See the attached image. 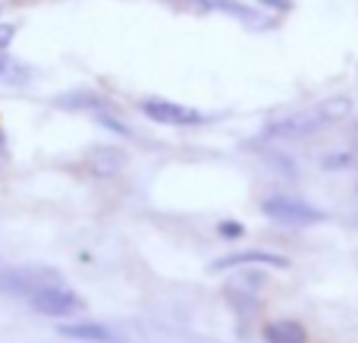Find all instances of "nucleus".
<instances>
[{"mask_svg": "<svg viewBox=\"0 0 358 343\" xmlns=\"http://www.w3.org/2000/svg\"><path fill=\"white\" fill-rule=\"evenodd\" d=\"M217 233H220L223 239H239L242 233H245V227H242L239 220H220V224H217Z\"/></svg>", "mask_w": 358, "mask_h": 343, "instance_id": "obj_14", "label": "nucleus"}, {"mask_svg": "<svg viewBox=\"0 0 358 343\" xmlns=\"http://www.w3.org/2000/svg\"><path fill=\"white\" fill-rule=\"evenodd\" d=\"M101 123H104V126H110V130H117V132H123V136H132V130H129V126H126L123 120H113L107 111L101 113Z\"/></svg>", "mask_w": 358, "mask_h": 343, "instance_id": "obj_16", "label": "nucleus"}, {"mask_svg": "<svg viewBox=\"0 0 358 343\" xmlns=\"http://www.w3.org/2000/svg\"><path fill=\"white\" fill-rule=\"evenodd\" d=\"M126 161H129L126 151L117 148V145H98V148H92L85 155V164L94 176H117L126 167Z\"/></svg>", "mask_w": 358, "mask_h": 343, "instance_id": "obj_7", "label": "nucleus"}, {"mask_svg": "<svg viewBox=\"0 0 358 343\" xmlns=\"http://www.w3.org/2000/svg\"><path fill=\"white\" fill-rule=\"evenodd\" d=\"M29 306L35 309L38 315H48V318H69V315L82 312L85 302H82L79 293L66 290L63 284H54V287L41 290V293L29 296Z\"/></svg>", "mask_w": 358, "mask_h": 343, "instance_id": "obj_5", "label": "nucleus"}, {"mask_svg": "<svg viewBox=\"0 0 358 343\" xmlns=\"http://www.w3.org/2000/svg\"><path fill=\"white\" fill-rule=\"evenodd\" d=\"M352 164H355L352 151H327V155H321V167L324 170H349Z\"/></svg>", "mask_w": 358, "mask_h": 343, "instance_id": "obj_13", "label": "nucleus"}, {"mask_svg": "<svg viewBox=\"0 0 358 343\" xmlns=\"http://www.w3.org/2000/svg\"><path fill=\"white\" fill-rule=\"evenodd\" d=\"M261 211H264V218L277 220V224H286V227H315V224L327 220V211H321L317 205L299 199V195H286V192L267 195V199L261 202Z\"/></svg>", "mask_w": 358, "mask_h": 343, "instance_id": "obj_2", "label": "nucleus"}, {"mask_svg": "<svg viewBox=\"0 0 358 343\" xmlns=\"http://www.w3.org/2000/svg\"><path fill=\"white\" fill-rule=\"evenodd\" d=\"M289 258L277 255V252H264V249H245V252H229V255L217 258L210 265V271H233V268H277V271H289Z\"/></svg>", "mask_w": 358, "mask_h": 343, "instance_id": "obj_6", "label": "nucleus"}, {"mask_svg": "<svg viewBox=\"0 0 358 343\" xmlns=\"http://www.w3.org/2000/svg\"><path fill=\"white\" fill-rule=\"evenodd\" d=\"M60 334L63 337H73V340H92V343H123V337H117L110 328L94 325V321H85V325H63Z\"/></svg>", "mask_w": 358, "mask_h": 343, "instance_id": "obj_9", "label": "nucleus"}, {"mask_svg": "<svg viewBox=\"0 0 358 343\" xmlns=\"http://www.w3.org/2000/svg\"><path fill=\"white\" fill-rule=\"evenodd\" d=\"M54 284H63L60 271L48 268V265H22V268H6L0 271V293L10 296H35L41 290L54 287Z\"/></svg>", "mask_w": 358, "mask_h": 343, "instance_id": "obj_3", "label": "nucleus"}, {"mask_svg": "<svg viewBox=\"0 0 358 343\" xmlns=\"http://www.w3.org/2000/svg\"><path fill=\"white\" fill-rule=\"evenodd\" d=\"M142 113L161 126H201V123H208V113H201L198 107L179 104V101H167V98H145Z\"/></svg>", "mask_w": 358, "mask_h": 343, "instance_id": "obj_4", "label": "nucleus"}, {"mask_svg": "<svg viewBox=\"0 0 358 343\" xmlns=\"http://www.w3.org/2000/svg\"><path fill=\"white\" fill-rule=\"evenodd\" d=\"M355 195H358V186H355Z\"/></svg>", "mask_w": 358, "mask_h": 343, "instance_id": "obj_18", "label": "nucleus"}, {"mask_svg": "<svg viewBox=\"0 0 358 343\" xmlns=\"http://www.w3.org/2000/svg\"><path fill=\"white\" fill-rule=\"evenodd\" d=\"M204 10H217V13H229V16L242 19V22H255V25H264V19H258V13L252 6L239 4V0H198Z\"/></svg>", "mask_w": 358, "mask_h": 343, "instance_id": "obj_11", "label": "nucleus"}, {"mask_svg": "<svg viewBox=\"0 0 358 343\" xmlns=\"http://www.w3.org/2000/svg\"><path fill=\"white\" fill-rule=\"evenodd\" d=\"M57 107H66V111H110L107 98H101L98 92H88V88L60 94V98H57Z\"/></svg>", "mask_w": 358, "mask_h": 343, "instance_id": "obj_10", "label": "nucleus"}, {"mask_svg": "<svg viewBox=\"0 0 358 343\" xmlns=\"http://www.w3.org/2000/svg\"><path fill=\"white\" fill-rule=\"evenodd\" d=\"M352 113V98L346 94H336V98H324L317 104L305 107V111H296V113H286V117L273 120L267 123L264 130V139L271 142H292V139H308L315 132L327 130V126H336Z\"/></svg>", "mask_w": 358, "mask_h": 343, "instance_id": "obj_1", "label": "nucleus"}, {"mask_svg": "<svg viewBox=\"0 0 358 343\" xmlns=\"http://www.w3.org/2000/svg\"><path fill=\"white\" fill-rule=\"evenodd\" d=\"M258 4H261V6H271L273 13H286V10L292 6V0H258Z\"/></svg>", "mask_w": 358, "mask_h": 343, "instance_id": "obj_17", "label": "nucleus"}, {"mask_svg": "<svg viewBox=\"0 0 358 343\" xmlns=\"http://www.w3.org/2000/svg\"><path fill=\"white\" fill-rule=\"evenodd\" d=\"M13 35H16V25L0 22V54H3V50L13 44Z\"/></svg>", "mask_w": 358, "mask_h": 343, "instance_id": "obj_15", "label": "nucleus"}, {"mask_svg": "<svg viewBox=\"0 0 358 343\" xmlns=\"http://www.w3.org/2000/svg\"><path fill=\"white\" fill-rule=\"evenodd\" d=\"M261 337H264V343H308V331L296 318H277L267 321Z\"/></svg>", "mask_w": 358, "mask_h": 343, "instance_id": "obj_8", "label": "nucleus"}, {"mask_svg": "<svg viewBox=\"0 0 358 343\" xmlns=\"http://www.w3.org/2000/svg\"><path fill=\"white\" fill-rule=\"evenodd\" d=\"M25 76H29V69H25L22 63L0 54V82H6V85H19Z\"/></svg>", "mask_w": 358, "mask_h": 343, "instance_id": "obj_12", "label": "nucleus"}]
</instances>
